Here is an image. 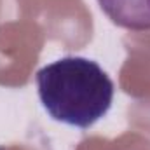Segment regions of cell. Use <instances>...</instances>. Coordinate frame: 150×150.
Returning <instances> with one entry per match:
<instances>
[{"mask_svg":"<svg viewBox=\"0 0 150 150\" xmlns=\"http://www.w3.org/2000/svg\"><path fill=\"white\" fill-rule=\"evenodd\" d=\"M113 25L131 32H150V0H98Z\"/></svg>","mask_w":150,"mask_h":150,"instance_id":"cell-2","label":"cell"},{"mask_svg":"<svg viewBox=\"0 0 150 150\" xmlns=\"http://www.w3.org/2000/svg\"><path fill=\"white\" fill-rule=\"evenodd\" d=\"M38 98L54 120L87 129L110 110L112 79L93 59L67 56L37 72Z\"/></svg>","mask_w":150,"mask_h":150,"instance_id":"cell-1","label":"cell"}]
</instances>
